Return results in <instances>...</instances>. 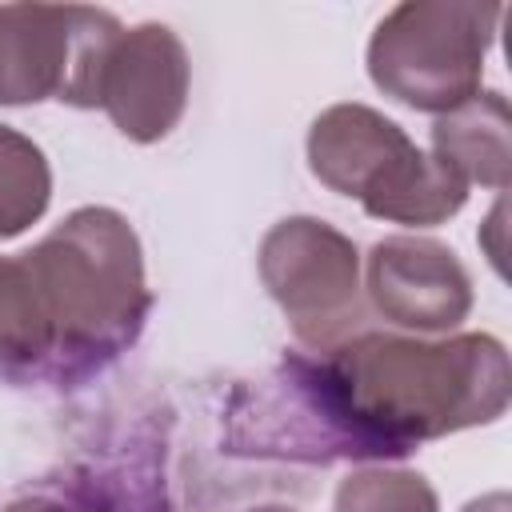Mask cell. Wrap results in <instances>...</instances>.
Returning a JSON list of instances; mask_svg holds the SVG:
<instances>
[{
    "label": "cell",
    "mask_w": 512,
    "mask_h": 512,
    "mask_svg": "<svg viewBox=\"0 0 512 512\" xmlns=\"http://www.w3.org/2000/svg\"><path fill=\"white\" fill-rule=\"evenodd\" d=\"M316 356L388 460L416 452L424 440L500 420L512 396L508 352L488 332L420 340L364 328Z\"/></svg>",
    "instance_id": "cell-2"
},
{
    "label": "cell",
    "mask_w": 512,
    "mask_h": 512,
    "mask_svg": "<svg viewBox=\"0 0 512 512\" xmlns=\"http://www.w3.org/2000/svg\"><path fill=\"white\" fill-rule=\"evenodd\" d=\"M248 512H296V508H288V504H260V508H248Z\"/></svg>",
    "instance_id": "cell-16"
},
{
    "label": "cell",
    "mask_w": 512,
    "mask_h": 512,
    "mask_svg": "<svg viewBox=\"0 0 512 512\" xmlns=\"http://www.w3.org/2000/svg\"><path fill=\"white\" fill-rule=\"evenodd\" d=\"M464 512H508V496L504 492H488L480 500H468Z\"/></svg>",
    "instance_id": "cell-15"
},
{
    "label": "cell",
    "mask_w": 512,
    "mask_h": 512,
    "mask_svg": "<svg viewBox=\"0 0 512 512\" xmlns=\"http://www.w3.org/2000/svg\"><path fill=\"white\" fill-rule=\"evenodd\" d=\"M308 168L336 196L368 200L416 148L408 132L368 104H332L308 128Z\"/></svg>",
    "instance_id": "cell-9"
},
{
    "label": "cell",
    "mask_w": 512,
    "mask_h": 512,
    "mask_svg": "<svg viewBox=\"0 0 512 512\" xmlns=\"http://www.w3.org/2000/svg\"><path fill=\"white\" fill-rule=\"evenodd\" d=\"M148 312L136 228L116 208H76L40 244L0 256V380L80 388L140 340Z\"/></svg>",
    "instance_id": "cell-1"
},
{
    "label": "cell",
    "mask_w": 512,
    "mask_h": 512,
    "mask_svg": "<svg viewBox=\"0 0 512 512\" xmlns=\"http://www.w3.org/2000/svg\"><path fill=\"white\" fill-rule=\"evenodd\" d=\"M260 280L308 352H328L364 332L356 244L316 216H288L260 244Z\"/></svg>",
    "instance_id": "cell-6"
},
{
    "label": "cell",
    "mask_w": 512,
    "mask_h": 512,
    "mask_svg": "<svg viewBox=\"0 0 512 512\" xmlns=\"http://www.w3.org/2000/svg\"><path fill=\"white\" fill-rule=\"evenodd\" d=\"M188 80L192 64L180 36L148 20L116 36L100 76V108L128 140L156 144L180 124Z\"/></svg>",
    "instance_id": "cell-8"
},
{
    "label": "cell",
    "mask_w": 512,
    "mask_h": 512,
    "mask_svg": "<svg viewBox=\"0 0 512 512\" xmlns=\"http://www.w3.org/2000/svg\"><path fill=\"white\" fill-rule=\"evenodd\" d=\"M500 16L488 0H404L368 40V76L404 108L444 116L480 92Z\"/></svg>",
    "instance_id": "cell-3"
},
{
    "label": "cell",
    "mask_w": 512,
    "mask_h": 512,
    "mask_svg": "<svg viewBox=\"0 0 512 512\" xmlns=\"http://www.w3.org/2000/svg\"><path fill=\"white\" fill-rule=\"evenodd\" d=\"M52 200V168L24 132L0 124V240L32 228Z\"/></svg>",
    "instance_id": "cell-11"
},
{
    "label": "cell",
    "mask_w": 512,
    "mask_h": 512,
    "mask_svg": "<svg viewBox=\"0 0 512 512\" xmlns=\"http://www.w3.org/2000/svg\"><path fill=\"white\" fill-rule=\"evenodd\" d=\"M224 448L300 464L388 460L340 400L324 360L308 352H288L264 380L236 388L224 412Z\"/></svg>",
    "instance_id": "cell-4"
},
{
    "label": "cell",
    "mask_w": 512,
    "mask_h": 512,
    "mask_svg": "<svg viewBox=\"0 0 512 512\" xmlns=\"http://www.w3.org/2000/svg\"><path fill=\"white\" fill-rule=\"evenodd\" d=\"M512 112L500 92H476L460 108L436 116L432 156L448 164L464 184H484L504 192L512 180Z\"/></svg>",
    "instance_id": "cell-10"
},
{
    "label": "cell",
    "mask_w": 512,
    "mask_h": 512,
    "mask_svg": "<svg viewBox=\"0 0 512 512\" xmlns=\"http://www.w3.org/2000/svg\"><path fill=\"white\" fill-rule=\"evenodd\" d=\"M480 244L488 248L492 268H496V272H504V200H496L492 216L484 220V228H480Z\"/></svg>",
    "instance_id": "cell-14"
},
{
    "label": "cell",
    "mask_w": 512,
    "mask_h": 512,
    "mask_svg": "<svg viewBox=\"0 0 512 512\" xmlns=\"http://www.w3.org/2000/svg\"><path fill=\"white\" fill-rule=\"evenodd\" d=\"M0 512H92V508H84V504L68 500L64 492H56V488L40 484V488H32V492L12 496V500H8Z\"/></svg>",
    "instance_id": "cell-13"
},
{
    "label": "cell",
    "mask_w": 512,
    "mask_h": 512,
    "mask_svg": "<svg viewBox=\"0 0 512 512\" xmlns=\"http://www.w3.org/2000/svg\"><path fill=\"white\" fill-rule=\"evenodd\" d=\"M120 32L112 12L88 4H0V104L100 108L104 60Z\"/></svg>",
    "instance_id": "cell-5"
},
{
    "label": "cell",
    "mask_w": 512,
    "mask_h": 512,
    "mask_svg": "<svg viewBox=\"0 0 512 512\" xmlns=\"http://www.w3.org/2000/svg\"><path fill=\"white\" fill-rule=\"evenodd\" d=\"M364 292L380 320L416 336L452 332L472 312V280L456 252L428 236L376 240L364 260Z\"/></svg>",
    "instance_id": "cell-7"
},
{
    "label": "cell",
    "mask_w": 512,
    "mask_h": 512,
    "mask_svg": "<svg viewBox=\"0 0 512 512\" xmlns=\"http://www.w3.org/2000/svg\"><path fill=\"white\" fill-rule=\"evenodd\" d=\"M332 512H440V500L420 472L356 468L336 484Z\"/></svg>",
    "instance_id": "cell-12"
}]
</instances>
